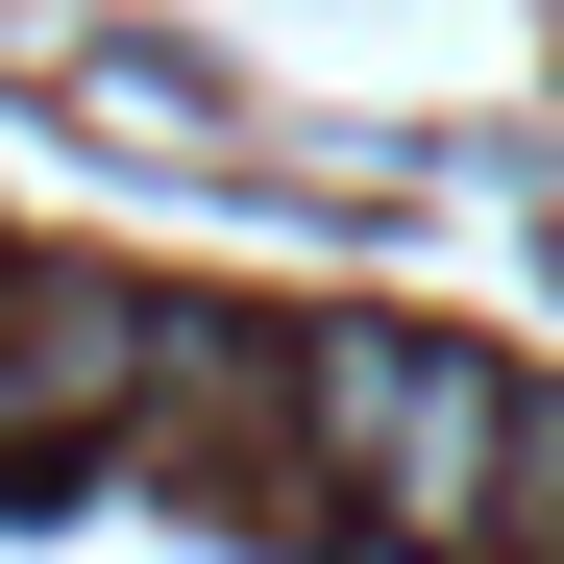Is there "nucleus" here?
Wrapping results in <instances>:
<instances>
[{"instance_id":"obj_1","label":"nucleus","mask_w":564,"mask_h":564,"mask_svg":"<svg viewBox=\"0 0 564 564\" xmlns=\"http://www.w3.org/2000/svg\"><path fill=\"white\" fill-rule=\"evenodd\" d=\"M319 393V491L417 564H491V491H516V368L491 344H393V319H319L295 344Z\"/></svg>"},{"instance_id":"obj_2","label":"nucleus","mask_w":564,"mask_h":564,"mask_svg":"<svg viewBox=\"0 0 564 564\" xmlns=\"http://www.w3.org/2000/svg\"><path fill=\"white\" fill-rule=\"evenodd\" d=\"M148 368H172V295H123V270H0V466L148 442Z\"/></svg>"},{"instance_id":"obj_3","label":"nucleus","mask_w":564,"mask_h":564,"mask_svg":"<svg viewBox=\"0 0 564 564\" xmlns=\"http://www.w3.org/2000/svg\"><path fill=\"white\" fill-rule=\"evenodd\" d=\"M491 564H564V393H516V491H491Z\"/></svg>"}]
</instances>
